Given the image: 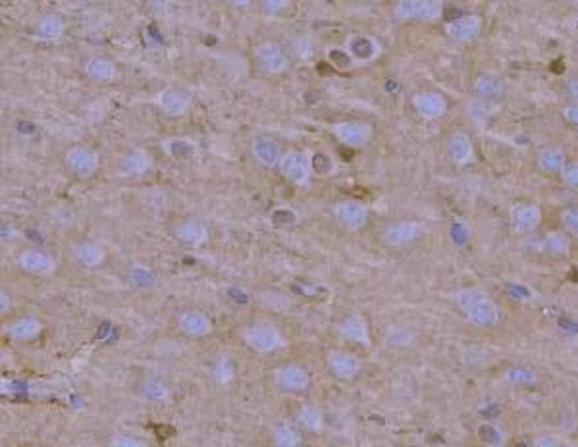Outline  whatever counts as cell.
Returning a JSON list of instances; mask_svg holds the SVG:
<instances>
[{
    "label": "cell",
    "mask_w": 578,
    "mask_h": 447,
    "mask_svg": "<svg viewBox=\"0 0 578 447\" xmlns=\"http://www.w3.org/2000/svg\"><path fill=\"white\" fill-rule=\"evenodd\" d=\"M561 182L565 183L570 189H578V160L567 162V166L563 168V172L559 173Z\"/></svg>",
    "instance_id": "cb8c5ba5"
},
{
    "label": "cell",
    "mask_w": 578,
    "mask_h": 447,
    "mask_svg": "<svg viewBox=\"0 0 578 447\" xmlns=\"http://www.w3.org/2000/svg\"><path fill=\"white\" fill-rule=\"evenodd\" d=\"M563 118L567 120V123L578 130V102L570 101L563 106Z\"/></svg>",
    "instance_id": "83f0119b"
},
{
    "label": "cell",
    "mask_w": 578,
    "mask_h": 447,
    "mask_svg": "<svg viewBox=\"0 0 578 447\" xmlns=\"http://www.w3.org/2000/svg\"><path fill=\"white\" fill-rule=\"evenodd\" d=\"M444 10V4L436 0H405L397 4V12L403 18H413V20H436Z\"/></svg>",
    "instance_id": "277c9868"
},
{
    "label": "cell",
    "mask_w": 578,
    "mask_h": 447,
    "mask_svg": "<svg viewBox=\"0 0 578 447\" xmlns=\"http://www.w3.org/2000/svg\"><path fill=\"white\" fill-rule=\"evenodd\" d=\"M416 235H418V226L415 222H397L385 228L384 241L389 247H403L411 243Z\"/></svg>",
    "instance_id": "8fae6325"
},
{
    "label": "cell",
    "mask_w": 578,
    "mask_h": 447,
    "mask_svg": "<svg viewBox=\"0 0 578 447\" xmlns=\"http://www.w3.org/2000/svg\"><path fill=\"white\" fill-rule=\"evenodd\" d=\"M299 422L309 430H316L320 424V415L316 409H303V413H299Z\"/></svg>",
    "instance_id": "d4e9b609"
},
{
    "label": "cell",
    "mask_w": 578,
    "mask_h": 447,
    "mask_svg": "<svg viewBox=\"0 0 578 447\" xmlns=\"http://www.w3.org/2000/svg\"><path fill=\"white\" fill-rule=\"evenodd\" d=\"M486 447H505V444H494V446H486Z\"/></svg>",
    "instance_id": "4dcf8cb0"
},
{
    "label": "cell",
    "mask_w": 578,
    "mask_h": 447,
    "mask_svg": "<svg viewBox=\"0 0 578 447\" xmlns=\"http://www.w3.org/2000/svg\"><path fill=\"white\" fill-rule=\"evenodd\" d=\"M505 378H507L509 382L517 384V386H527V384H532V382L536 380L534 372L528 370V368H509L507 376Z\"/></svg>",
    "instance_id": "7402d4cb"
},
{
    "label": "cell",
    "mask_w": 578,
    "mask_h": 447,
    "mask_svg": "<svg viewBox=\"0 0 578 447\" xmlns=\"http://www.w3.org/2000/svg\"><path fill=\"white\" fill-rule=\"evenodd\" d=\"M446 151L449 160L453 164H457V166H465V164H468L474 158V147H472V143L468 139V135H465V133L461 132L451 133V135L447 137Z\"/></svg>",
    "instance_id": "52a82bcc"
},
{
    "label": "cell",
    "mask_w": 578,
    "mask_h": 447,
    "mask_svg": "<svg viewBox=\"0 0 578 447\" xmlns=\"http://www.w3.org/2000/svg\"><path fill=\"white\" fill-rule=\"evenodd\" d=\"M565 91L573 102H578V75H568L565 80Z\"/></svg>",
    "instance_id": "f546056e"
},
{
    "label": "cell",
    "mask_w": 578,
    "mask_h": 447,
    "mask_svg": "<svg viewBox=\"0 0 578 447\" xmlns=\"http://www.w3.org/2000/svg\"><path fill=\"white\" fill-rule=\"evenodd\" d=\"M182 328L191 335H204L210 330V320L201 313H187L182 316Z\"/></svg>",
    "instance_id": "9a60e30c"
},
{
    "label": "cell",
    "mask_w": 578,
    "mask_h": 447,
    "mask_svg": "<svg viewBox=\"0 0 578 447\" xmlns=\"http://www.w3.org/2000/svg\"><path fill=\"white\" fill-rule=\"evenodd\" d=\"M341 334L357 343H368V330L361 316H349L341 324Z\"/></svg>",
    "instance_id": "5bb4252c"
},
{
    "label": "cell",
    "mask_w": 578,
    "mask_h": 447,
    "mask_svg": "<svg viewBox=\"0 0 578 447\" xmlns=\"http://www.w3.org/2000/svg\"><path fill=\"white\" fill-rule=\"evenodd\" d=\"M276 384L280 389H285L289 394H299L309 386V374L303 366L299 365H284L276 370Z\"/></svg>",
    "instance_id": "3957f363"
},
{
    "label": "cell",
    "mask_w": 578,
    "mask_h": 447,
    "mask_svg": "<svg viewBox=\"0 0 578 447\" xmlns=\"http://www.w3.org/2000/svg\"><path fill=\"white\" fill-rule=\"evenodd\" d=\"M245 339L256 351H272L280 346V334L276 332V328L266 324L251 326L245 332Z\"/></svg>",
    "instance_id": "9c48e42d"
},
{
    "label": "cell",
    "mask_w": 578,
    "mask_h": 447,
    "mask_svg": "<svg viewBox=\"0 0 578 447\" xmlns=\"http://www.w3.org/2000/svg\"><path fill=\"white\" fill-rule=\"evenodd\" d=\"M276 444H278V447H299L297 437H295L293 432L287 426H282L278 430V434H276Z\"/></svg>",
    "instance_id": "484cf974"
},
{
    "label": "cell",
    "mask_w": 578,
    "mask_h": 447,
    "mask_svg": "<svg viewBox=\"0 0 578 447\" xmlns=\"http://www.w3.org/2000/svg\"><path fill=\"white\" fill-rule=\"evenodd\" d=\"M559 224L563 232L573 237H578V204H568L559 210Z\"/></svg>",
    "instance_id": "ac0fdd59"
},
{
    "label": "cell",
    "mask_w": 578,
    "mask_h": 447,
    "mask_svg": "<svg viewBox=\"0 0 578 447\" xmlns=\"http://www.w3.org/2000/svg\"><path fill=\"white\" fill-rule=\"evenodd\" d=\"M25 270H29L33 274H45L51 270V258L45 256L43 253H25L21 254V263Z\"/></svg>",
    "instance_id": "2e32d148"
},
{
    "label": "cell",
    "mask_w": 578,
    "mask_h": 447,
    "mask_svg": "<svg viewBox=\"0 0 578 447\" xmlns=\"http://www.w3.org/2000/svg\"><path fill=\"white\" fill-rule=\"evenodd\" d=\"M80 261H82V265L87 266L99 265L102 261V251L97 249V245H83L80 251Z\"/></svg>",
    "instance_id": "603a6c76"
},
{
    "label": "cell",
    "mask_w": 578,
    "mask_h": 447,
    "mask_svg": "<svg viewBox=\"0 0 578 447\" xmlns=\"http://www.w3.org/2000/svg\"><path fill=\"white\" fill-rule=\"evenodd\" d=\"M478 437L486 444V446H494V444H503V432L490 422H484L478 426Z\"/></svg>",
    "instance_id": "44dd1931"
},
{
    "label": "cell",
    "mask_w": 578,
    "mask_h": 447,
    "mask_svg": "<svg viewBox=\"0 0 578 447\" xmlns=\"http://www.w3.org/2000/svg\"><path fill=\"white\" fill-rule=\"evenodd\" d=\"M536 164L544 173H561L567 166V154L559 147H544L538 151Z\"/></svg>",
    "instance_id": "30bf717a"
},
{
    "label": "cell",
    "mask_w": 578,
    "mask_h": 447,
    "mask_svg": "<svg viewBox=\"0 0 578 447\" xmlns=\"http://www.w3.org/2000/svg\"><path fill=\"white\" fill-rule=\"evenodd\" d=\"M413 102H415L416 112L422 118H428V120L439 118L447 110L446 99H444V95H439L437 91H420Z\"/></svg>",
    "instance_id": "ba28073f"
},
{
    "label": "cell",
    "mask_w": 578,
    "mask_h": 447,
    "mask_svg": "<svg viewBox=\"0 0 578 447\" xmlns=\"http://www.w3.org/2000/svg\"><path fill=\"white\" fill-rule=\"evenodd\" d=\"M328 366L335 376L341 380H351L361 372V359L347 351H330L328 353Z\"/></svg>",
    "instance_id": "8992f818"
},
{
    "label": "cell",
    "mask_w": 578,
    "mask_h": 447,
    "mask_svg": "<svg viewBox=\"0 0 578 447\" xmlns=\"http://www.w3.org/2000/svg\"><path fill=\"white\" fill-rule=\"evenodd\" d=\"M542 222V208L536 203H518L509 210V228L517 235L536 232Z\"/></svg>",
    "instance_id": "7a4b0ae2"
},
{
    "label": "cell",
    "mask_w": 578,
    "mask_h": 447,
    "mask_svg": "<svg viewBox=\"0 0 578 447\" xmlns=\"http://www.w3.org/2000/svg\"><path fill=\"white\" fill-rule=\"evenodd\" d=\"M344 137L345 141L353 143V145H363V143L368 141V137H370V128H368L366 123L361 122L345 123Z\"/></svg>",
    "instance_id": "d6986e66"
},
{
    "label": "cell",
    "mask_w": 578,
    "mask_h": 447,
    "mask_svg": "<svg viewBox=\"0 0 578 447\" xmlns=\"http://www.w3.org/2000/svg\"><path fill=\"white\" fill-rule=\"evenodd\" d=\"M41 330V324L33 318H21L18 320L16 324L10 328V334L16 337V339H31L33 335L37 334Z\"/></svg>",
    "instance_id": "ffe728a7"
},
{
    "label": "cell",
    "mask_w": 578,
    "mask_h": 447,
    "mask_svg": "<svg viewBox=\"0 0 578 447\" xmlns=\"http://www.w3.org/2000/svg\"><path fill=\"white\" fill-rule=\"evenodd\" d=\"M542 243L546 247V251L551 254H557V256H568L570 254V239L565 232L551 230L544 235Z\"/></svg>",
    "instance_id": "4fadbf2b"
},
{
    "label": "cell",
    "mask_w": 578,
    "mask_h": 447,
    "mask_svg": "<svg viewBox=\"0 0 578 447\" xmlns=\"http://www.w3.org/2000/svg\"><path fill=\"white\" fill-rule=\"evenodd\" d=\"M455 305L459 306L461 315L465 316L468 324L478 330H490L499 324V309L496 301L478 287H463L453 295Z\"/></svg>",
    "instance_id": "6da1fadb"
},
{
    "label": "cell",
    "mask_w": 578,
    "mask_h": 447,
    "mask_svg": "<svg viewBox=\"0 0 578 447\" xmlns=\"http://www.w3.org/2000/svg\"><path fill=\"white\" fill-rule=\"evenodd\" d=\"M532 447H559V444L551 434H538L532 442Z\"/></svg>",
    "instance_id": "f1b7e54d"
},
{
    "label": "cell",
    "mask_w": 578,
    "mask_h": 447,
    "mask_svg": "<svg viewBox=\"0 0 578 447\" xmlns=\"http://www.w3.org/2000/svg\"><path fill=\"white\" fill-rule=\"evenodd\" d=\"M339 218L349 228H361L366 222V208L361 204H345L339 210Z\"/></svg>",
    "instance_id": "e0dca14e"
},
{
    "label": "cell",
    "mask_w": 578,
    "mask_h": 447,
    "mask_svg": "<svg viewBox=\"0 0 578 447\" xmlns=\"http://www.w3.org/2000/svg\"><path fill=\"white\" fill-rule=\"evenodd\" d=\"M447 35L449 39L455 43H470L477 39L482 31V20L474 16V14H468V16H461L453 20L449 25H447Z\"/></svg>",
    "instance_id": "5b68a950"
},
{
    "label": "cell",
    "mask_w": 578,
    "mask_h": 447,
    "mask_svg": "<svg viewBox=\"0 0 578 447\" xmlns=\"http://www.w3.org/2000/svg\"><path fill=\"white\" fill-rule=\"evenodd\" d=\"M355 51L363 56V58H370L372 54L376 52V45L368 37H359L357 39V47Z\"/></svg>",
    "instance_id": "4316f807"
},
{
    "label": "cell",
    "mask_w": 578,
    "mask_h": 447,
    "mask_svg": "<svg viewBox=\"0 0 578 447\" xmlns=\"http://www.w3.org/2000/svg\"><path fill=\"white\" fill-rule=\"evenodd\" d=\"M472 91L482 99H496L503 93V82H501L499 75L492 73V71H482L472 82Z\"/></svg>",
    "instance_id": "7c38bea8"
}]
</instances>
